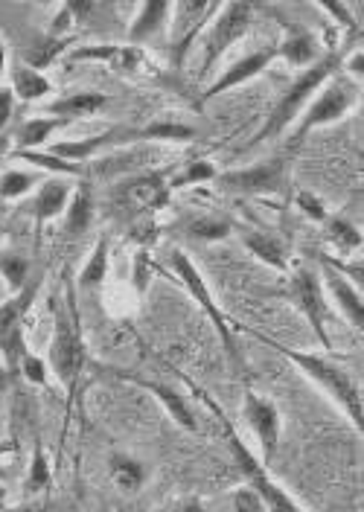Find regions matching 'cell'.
I'll use <instances>...</instances> for the list:
<instances>
[{
  "mask_svg": "<svg viewBox=\"0 0 364 512\" xmlns=\"http://www.w3.org/2000/svg\"><path fill=\"white\" fill-rule=\"evenodd\" d=\"M18 376H24L27 382L33 384H47V367H44V361L33 355V352H27L24 358H21V364H18Z\"/></svg>",
  "mask_w": 364,
  "mask_h": 512,
  "instance_id": "cell-37",
  "label": "cell"
},
{
  "mask_svg": "<svg viewBox=\"0 0 364 512\" xmlns=\"http://www.w3.org/2000/svg\"><path fill=\"white\" fill-rule=\"evenodd\" d=\"M126 146L132 143V128L129 126H114L108 131H102L97 137H82V140H62V143H53L47 152L53 158L65 160V163H76V166H85L94 158H100V152L111 149V146Z\"/></svg>",
  "mask_w": 364,
  "mask_h": 512,
  "instance_id": "cell-16",
  "label": "cell"
},
{
  "mask_svg": "<svg viewBox=\"0 0 364 512\" xmlns=\"http://www.w3.org/2000/svg\"><path fill=\"white\" fill-rule=\"evenodd\" d=\"M289 181H292V155H277L248 169L216 172V184L236 195H277L289 190Z\"/></svg>",
  "mask_w": 364,
  "mask_h": 512,
  "instance_id": "cell-11",
  "label": "cell"
},
{
  "mask_svg": "<svg viewBox=\"0 0 364 512\" xmlns=\"http://www.w3.org/2000/svg\"><path fill=\"white\" fill-rule=\"evenodd\" d=\"M38 181L33 172H18V169H6L0 175V198L3 201H15L24 198L27 192L33 190V184Z\"/></svg>",
  "mask_w": 364,
  "mask_h": 512,
  "instance_id": "cell-36",
  "label": "cell"
},
{
  "mask_svg": "<svg viewBox=\"0 0 364 512\" xmlns=\"http://www.w3.org/2000/svg\"><path fill=\"white\" fill-rule=\"evenodd\" d=\"M38 291H41V277H30L27 286L15 291L6 303H0V355L6 364V376H18V364L30 352L24 320L33 309Z\"/></svg>",
  "mask_w": 364,
  "mask_h": 512,
  "instance_id": "cell-6",
  "label": "cell"
},
{
  "mask_svg": "<svg viewBox=\"0 0 364 512\" xmlns=\"http://www.w3.org/2000/svg\"><path fill=\"white\" fill-rule=\"evenodd\" d=\"M251 18H254L251 3H222L216 9V15L210 18V27L204 32V41H201L199 79H207L213 73V67L219 64V59L231 50L236 41L245 38V32L251 30Z\"/></svg>",
  "mask_w": 364,
  "mask_h": 512,
  "instance_id": "cell-7",
  "label": "cell"
},
{
  "mask_svg": "<svg viewBox=\"0 0 364 512\" xmlns=\"http://www.w3.org/2000/svg\"><path fill=\"white\" fill-rule=\"evenodd\" d=\"M70 126L67 120H56V117H38V120H27L24 126L12 131V140H18L21 152H38V146H44L56 128Z\"/></svg>",
  "mask_w": 364,
  "mask_h": 512,
  "instance_id": "cell-28",
  "label": "cell"
},
{
  "mask_svg": "<svg viewBox=\"0 0 364 512\" xmlns=\"http://www.w3.org/2000/svg\"><path fill=\"white\" fill-rule=\"evenodd\" d=\"M111 102L108 94H97V91H76V94H65L53 102H47V114L56 117V120H67V123H76V120H88L94 117L97 111H102L105 105Z\"/></svg>",
  "mask_w": 364,
  "mask_h": 512,
  "instance_id": "cell-20",
  "label": "cell"
},
{
  "mask_svg": "<svg viewBox=\"0 0 364 512\" xmlns=\"http://www.w3.org/2000/svg\"><path fill=\"white\" fill-rule=\"evenodd\" d=\"M166 175H169V169H152V172H140L129 181H123L111 198V207L117 213H123L129 222L152 219L158 210H164L169 204V195H172Z\"/></svg>",
  "mask_w": 364,
  "mask_h": 512,
  "instance_id": "cell-8",
  "label": "cell"
},
{
  "mask_svg": "<svg viewBox=\"0 0 364 512\" xmlns=\"http://www.w3.org/2000/svg\"><path fill=\"white\" fill-rule=\"evenodd\" d=\"M91 219H94V184L76 181L65 210V233L67 236H82Z\"/></svg>",
  "mask_w": 364,
  "mask_h": 512,
  "instance_id": "cell-23",
  "label": "cell"
},
{
  "mask_svg": "<svg viewBox=\"0 0 364 512\" xmlns=\"http://www.w3.org/2000/svg\"><path fill=\"white\" fill-rule=\"evenodd\" d=\"M30 259L21 254H15V251H6V254H0V277L9 283L12 288V294L15 291H21V288L30 283Z\"/></svg>",
  "mask_w": 364,
  "mask_h": 512,
  "instance_id": "cell-33",
  "label": "cell"
},
{
  "mask_svg": "<svg viewBox=\"0 0 364 512\" xmlns=\"http://www.w3.org/2000/svg\"><path fill=\"white\" fill-rule=\"evenodd\" d=\"M257 341H263L268 344L271 350H277L283 358H289L295 367H298L300 373L306 376V379H312V382L318 384L327 396H330L332 402L347 414V419L356 425V431H362L364 428V408H362V387L359 382H353V376L344 370V367H338L332 358L327 355H315V352H300L295 347H286V344H280V341H274V338H268L263 332H257V329H248Z\"/></svg>",
  "mask_w": 364,
  "mask_h": 512,
  "instance_id": "cell-2",
  "label": "cell"
},
{
  "mask_svg": "<svg viewBox=\"0 0 364 512\" xmlns=\"http://www.w3.org/2000/svg\"><path fill=\"white\" fill-rule=\"evenodd\" d=\"M172 512H204V504H201L199 498H184V501L175 504Z\"/></svg>",
  "mask_w": 364,
  "mask_h": 512,
  "instance_id": "cell-43",
  "label": "cell"
},
{
  "mask_svg": "<svg viewBox=\"0 0 364 512\" xmlns=\"http://www.w3.org/2000/svg\"><path fill=\"white\" fill-rule=\"evenodd\" d=\"M114 376L123 379V382L137 384V387L146 390V393H152L178 428H184V431H199V422H196V416H193V408H190L187 399H184L178 390H172L169 384L149 382V379H140V376H134V373H126V370H114Z\"/></svg>",
  "mask_w": 364,
  "mask_h": 512,
  "instance_id": "cell-18",
  "label": "cell"
},
{
  "mask_svg": "<svg viewBox=\"0 0 364 512\" xmlns=\"http://www.w3.org/2000/svg\"><path fill=\"white\" fill-rule=\"evenodd\" d=\"M231 501H233V510L236 512H265L260 495H257L251 486H248V489H236Z\"/></svg>",
  "mask_w": 364,
  "mask_h": 512,
  "instance_id": "cell-39",
  "label": "cell"
},
{
  "mask_svg": "<svg viewBox=\"0 0 364 512\" xmlns=\"http://www.w3.org/2000/svg\"><path fill=\"white\" fill-rule=\"evenodd\" d=\"M341 67H347L356 79H362V50L359 47L350 50V59H347V64H341Z\"/></svg>",
  "mask_w": 364,
  "mask_h": 512,
  "instance_id": "cell-42",
  "label": "cell"
},
{
  "mask_svg": "<svg viewBox=\"0 0 364 512\" xmlns=\"http://www.w3.org/2000/svg\"><path fill=\"white\" fill-rule=\"evenodd\" d=\"M108 472H111V480L123 489V492H137L146 478H149V472H146V466L132 457V454H111V460H108Z\"/></svg>",
  "mask_w": 364,
  "mask_h": 512,
  "instance_id": "cell-29",
  "label": "cell"
},
{
  "mask_svg": "<svg viewBox=\"0 0 364 512\" xmlns=\"http://www.w3.org/2000/svg\"><path fill=\"white\" fill-rule=\"evenodd\" d=\"M12 108H15V96L9 88H0V131H6V126H9Z\"/></svg>",
  "mask_w": 364,
  "mask_h": 512,
  "instance_id": "cell-40",
  "label": "cell"
},
{
  "mask_svg": "<svg viewBox=\"0 0 364 512\" xmlns=\"http://www.w3.org/2000/svg\"><path fill=\"white\" fill-rule=\"evenodd\" d=\"M169 12H172V3H166V0H149V3H143L137 9V15H134L132 27H129V44L140 47V44L152 41L166 27Z\"/></svg>",
  "mask_w": 364,
  "mask_h": 512,
  "instance_id": "cell-22",
  "label": "cell"
},
{
  "mask_svg": "<svg viewBox=\"0 0 364 512\" xmlns=\"http://www.w3.org/2000/svg\"><path fill=\"white\" fill-rule=\"evenodd\" d=\"M283 297H286V300L298 309L300 315L306 318V323L312 326L318 344H321L324 350H332L330 329H327V323H330V306H327V300H324V286H321L318 271H312V268H306V265L295 268L292 277H289V286L283 291Z\"/></svg>",
  "mask_w": 364,
  "mask_h": 512,
  "instance_id": "cell-10",
  "label": "cell"
},
{
  "mask_svg": "<svg viewBox=\"0 0 364 512\" xmlns=\"http://www.w3.org/2000/svg\"><path fill=\"white\" fill-rule=\"evenodd\" d=\"M280 59V50H277V44L274 47H263V50H254V53H248L245 59H239V62H233L219 79H213L207 88H204V94L199 96V102H196V108H204L210 99H216V96L228 94L233 88H239V85H245V82H251V79H257V76H263L265 70L271 67V64Z\"/></svg>",
  "mask_w": 364,
  "mask_h": 512,
  "instance_id": "cell-14",
  "label": "cell"
},
{
  "mask_svg": "<svg viewBox=\"0 0 364 512\" xmlns=\"http://www.w3.org/2000/svg\"><path fill=\"white\" fill-rule=\"evenodd\" d=\"M164 271H169L181 286L187 288V294L196 300L201 306V312L207 315V320L213 323V329H216V335H219V341H222V347L225 352L231 355L233 364H239L242 358H239V350H236V341H233V326L228 315L222 312V306H219V300L213 297V291L207 286V280L201 277V271L196 268V262L190 259V256L184 254V251H172L169 259H166Z\"/></svg>",
  "mask_w": 364,
  "mask_h": 512,
  "instance_id": "cell-5",
  "label": "cell"
},
{
  "mask_svg": "<svg viewBox=\"0 0 364 512\" xmlns=\"http://www.w3.org/2000/svg\"><path fill=\"white\" fill-rule=\"evenodd\" d=\"M50 501L47 498H38V501H24V504H15V507H0V512H47Z\"/></svg>",
  "mask_w": 364,
  "mask_h": 512,
  "instance_id": "cell-41",
  "label": "cell"
},
{
  "mask_svg": "<svg viewBox=\"0 0 364 512\" xmlns=\"http://www.w3.org/2000/svg\"><path fill=\"white\" fill-rule=\"evenodd\" d=\"M187 233L199 242H225L233 233V224L228 219H216V216H199L187 224Z\"/></svg>",
  "mask_w": 364,
  "mask_h": 512,
  "instance_id": "cell-34",
  "label": "cell"
},
{
  "mask_svg": "<svg viewBox=\"0 0 364 512\" xmlns=\"http://www.w3.org/2000/svg\"><path fill=\"white\" fill-rule=\"evenodd\" d=\"M73 47V38H41L38 44H35L33 50L27 53V67H33V70H44V67H50L53 62H59V56L67 53Z\"/></svg>",
  "mask_w": 364,
  "mask_h": 512,
  "instance_id": "cell-32",
  "label": "cell"
},
{
  "mask_svg": "<svg viewBox=\"0 0 364 512\" xmlns=\"http://www.w3.org/2000/svg\"><path fill=\"white\" fill-rule=\"evenodd\" d=\"M70 192H73V181H70V178H50V181H44V184L38 187L33 204L27 207V213L33 216L35 222V245L41 242L44 224L59 219L67 210Z\"/></svg>",
  "mask_w": 364,
  "mask_h": 512,
  "instance_id": "cell-17",
  "label": "cell"
},
{
  "mask_svg": "<svg viewBox=\"0 0 364 512\" xmlns=\"http://www.w3.org/2000/svg\"><path fill=\"white\" fill-rule=\"evenodd\" d=\"M199 131L178 120H155L149 126L132 128V143H187L196 140Z\"/></svg>",
  "mask_w": 364,
  "mask_h": 512,
  "instance_id": "cell-24",
  "label": "cell"
},
{
  "mask_svg": "<svg viewBox=\"0 0 364 512\" xmlns=\"http://www.w3.org/2000/svg\"><path fill=\"white\" fill-rule=\"evenodd\" d=\"M15 451H18V440H15V437L3 440V443H0V460H3L6 454H15ZM3 478H6V469L0 466V480H3Z\"/></svg>",
  "mask_w": 364,
  "mask_h": 512,
  "instance_id": "cell-44",
  "label": "cell"
},
{
  "mask_svg": "<svg viewBox=\"0 0 364 512\" xmlns=\"http://www.w3.org/2000/svg\"><path fill=\"white\" fill-rule=\"evenodd\" d=\"M356 102H359V94H356L350 85H344V82L324 85V88L315 94V99L306 105V111L298 117V126L289 134V143H286V155H295L300 146H303L306 134H312L315 128L338 123Z\"/></svg>",
  "mask_w": 364,
  "mask_h": 512,
  "instance_id": "cell-9",
  "label": "cell"
},
{
  "mask_svg": "<svg viewBox=\"0 0 364 512\" xmlns=\"http://www.w3.org/2000/svg\"><path fill=\"white\" fill-rule=\"evenodd\" d=\"M82 62H102L108 64L114 73L123 76H137L146 70H155L152 62L146 59V53L132 44H85V47H70L65 56V64Z\"/></svg>",
  "mask_w": 364,
  "mask_h": 512,
  "instance_id": "cell-12",
  "label": "cell"
},
{
  "mask_svg": "<svg viewBox=\"0 0 364 512\" xmlns=\"http://www.w3.org/2000/svg\"><path fill=\"white\" fill-rule=\"evenodd\" d=\"M108 248H111V242H108V236H102L100 242H97V248L88 256L82 274L76 277V288L82 294H97L102 283H105V274H108Z\"/></svg>",
  "mask_w": 364,
  "mask_h": 512,
  "instance_id": "cell-27",
  "label": "cell"
},
{
  "mask_svg": "<svg viewBox=\"0 0 364 512\" xmlns=\"http://www.w3.org/2000/svg\"><path fill=\"white\" fill-rule=\"evenodd\" d=\"M50 312H53L50 364H53L56 379L65 387L67 414H70L73 396L79 390L85 364H88L82 320H79V306H76V280H73L70 268H65V274H62V300H50Z\"/></svg>",
  "mask_w": 364,
  "mask_h": 512,
  "instance_id": "cell-1",
  "label": "cell"
},
{
  "mask_svg": "<svg viewBox=\"0 0 364 512\" xmlns=\"http://www.w3.org/2000/svg\"><path fill=\"white\" fill-rule=\"evenodd\" d=\"M347 53H350V47L335 50V53H327V56H321L315 64H309L298 79L286 88V94L280 96V102L274 105V111L265 117L263 128L251 137V143H248L242 152H251L254 146H260V143H268V140L286 134V128L292 126V123H298V117L306 111V105H309V102L315 99V94L330 82L332 73L341 70Z\"/></svg>",
  "mask_w": 364,
  "mask_h": 512,
  "instance_id": "cell-3",
  "label": "cell"
},
{
  "mask_svg": "<svg viewBox=\"0 0 364 512\" xmlns=\"http://www.w3.org/2000/svg\"><path fill=\"white\" fill-rule=\"evenodd\" d=\"M9 91H12L15 99H21V102H41L44 96L53 94V82L44 73L33 70V67L18 64L12 70V88Z\"/></svg>",
  "mask_w": 364,
  "mask_h": 512,
  "instance_id": "cell-25",
  "label": "cell"
},
{
  "mask_svg": "<svg viewBox=\"0 0 364 512\" xmlns=\"http://www.w3.org/2000/svg\"><path fill=\"white\" fill-rule=\"evenodd\" d=\"M187 384H190V390L199 396L201 402L213 411V416L219 419V425H222V434H225V443H228V448H231L233 460H236V466H239V472L245 475V480H248V486L260 495V501H263L265 512H306L303 507H300L298 501L277 483V480L268 475V466H265L260 457H254L251 454V448L242 443V437H239V431H236V425H233L231 419L225 416V411L210 399V393H204L199 384L190 382L187 379Z\"/></svg>",
  "mask_w": 364,
  "mask_h": 512,
  "instance_id": "cell-4",
  "label": "cell"
},
{
  "mask_svg": "<svg viewBox=\"0 0 364 512\" xmlns=\"http://www.w3.org/2000/svg\"><path fill=\"white\" fill-rule=\"evenodd\" d=\"M207 181H216V166H213L210 160H190V163H181L175 172L166 175L169 192L199 187V184H207Z\"/></svg>",
  "mask_w": 364,
  "mask_h": 512,
  "instance_id": "cell-30",
  "label": "cell"
},
{
  "mask_svg": "<svg viewBox=\"0 0 364 512\" xmlns=\"http://www.w3.org/2000/svg\"><path fill=\"white\" fill-rule=\"evenodd\" d=\"M132 512H137V510H132Z\"/></svg>",
  "mask_w": 364,
  "mask_h": 512,
  "instance_id": "cell-47",
  "label": "cell"
},
{
  "mask_svg": "<svg viewBox=\"0 0 364 512\" xmlns=\"http://www.w3.org/2000/svg\"><path fill=\"white\" fill-rule=\"evenodd\" d=\"M327 236H330L332 245H338L344 254H353V251H359L362 248V233H359V227L350 222H344V219H338V216H332L327 219Z\"/></svg>",
  "mask_w": 364,
  "mask_h": 512,
  "instance_id": "cell-35",
  "label": "cell"
},
{
  "mask_svg": "<svg viewBox=\"0 0 364 512\" xmlns=\"http://www.w3.org/2000/svg\"><path fill=\"white\" fill-rule=\"evenodd\" d=\"M219 3H172V12H169V24H172V62L184 64L187 53H190V44L204 32V24H210V18L216 15Z\"/></svg>",
  "mask_w": 364,
  "mask_h": 512,
  "instance_id": "cell-13",
  "label": "cell"
},
{
  "mask_svg": "<svg viewBox=\"0 0 364 512\" xmlns=\"http://www.w3.org/2000/svg\"><path fill=\"white\" fill-rule=\"evenodd\" d=\"M239 236H242L245 248L257 259H263L265 265H271L274 271H286L289 268V242H283L280 236L265 233V230H251V227L239 230Z\"/></svg>",
  "mask_w": 364,
  "mask_h": 512,
  "instance_id": "cell-21",
  "label": "cell"
},
{
  "mask_svg": "<svg viewBox=\"0 0 364 512\" xmlns=\"http://www.w3.org/2000/svg\"><path fill=\"white\" fill-rule=\"evenodd\" d=\"M24 489H27V495H38V492H50L53 489V469L47 463L41 437H35L33 443V463H30V475H27Z\"/></svg>",
  "mask_w": 364,
  "mask_h": 512,
  "instance_id": "cell-31",
  "label": "cell"
},
{
  "mask_svg": "<svg viewBox=\"0 0 364 512\" xmlns=\"http://www.w3.org/2000/svg\"><path fill=\"white\" fill-rule=\"evenodd\" d=\"M9 143H12V131H0V158L9 155Z\"/></svg>",
  "mask_w": 364,
  "mask_h": 512,
  "instance_id": "cell-46",
  "label": "cell"
},
{
  "mask_svg": "<svg viewBox=\"0 0 364 512\" xmlns=\"http://www.w3.org/2000/svg\"><path fill=\"white\" fill-rule=\"evenodd\" d=\"M295 204H298V210L303 216H309L315 222H327L330 219V213L324 210V204L312 192H295Z\"/></svg>",
  "mask_w": 364,
  "mask_h": 512,
  "instance_id": "cell-38",
  "label": "cell"
},
{
  "mask_svg": "<svg viewBox=\"0 0 364 512\" xmlns=\"http://www.w3.org/2000/svg\"><path fill=\"white\" fill-rule=\"evenodd\" d=\"M6 59H9V50H6V41L0 38V88H3V76H6Z\"/></svg>",
  "mask_w": 364,
  "mask_h": 512,
  "instance_id": "cell-45",
  "label": "cell"
},
{
  "mask_svg": "<svg viewBox=\"0 0 364 512\" xmlns=\"http://www.w3.org/2000/svg\"><path fill=\"white\" fill-rule=\"evenodd\" d=\"M242 416L248 419L254 437L260 440L263 446V463L268 466L277 454V443H280V411L271 399H265L254 390H245L242 393Z\"/></svg>",
  "mask_w": 364,
  "mask_h": 512,
  "instance_id": "cell-15",
  "label": "cell"
},
{
  "mask_svg": "<svg viewBox=\"0 0 364 512\" xmlns=\"http://www.w3.org/2000/svg\"><path fill=\"white\" fill-rule=\"evenodd\" d=\"M277 50H280V59H286L292 67H309V64H315L321 59L318 38L303 30L292 32L283 44H277Z\"/></svg>",
  "mask_w": 364,
  "mask_h": 512,
  "instance_id": "cell-26",
  "label": "cell"
},
{
  "mask_svg": "<svg viewBox=\"0 0 364 512\" xmlns=\"http://www.w3.org/2000/svg\"><path fill=\"white\" fill-rule=\"evenodd\" d=\"M321 286H327V291L332 294V303L341 309V315L347 318V323L356 329V332H362L364 326V303H362V291L353 286L347 277H341L335 268H330L324 259H321Z\"/></svg>",
  "mask_w": 364,
  "mask_h": 512,
  "instance_id": "cell-19",
  "label": "cell"
}]
</instances>
